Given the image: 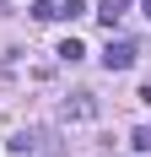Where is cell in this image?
<instances>
[{"mask_svg":"<svg viewBox=\"0 0 151 157\" xmlns=\"http://www.w3.org/2000/svg\"><path fill=\"white\" fill-rule=\"evenodd\" d=\"M76 16H87V0H65V6H54V22H76Z\"/></svg>","mask_w":151,"mask_h":157,"instance_id":"5b68a950","label":"cell"},{"mask_svg":"<svg viewBox=\"0 0 151 157\" xmlns=\"http://www.w3.org/2000/svg\"><path fill=\"white\" fill-rule=\"evenodd\" d=\"M6 146H11V157H38V136H32V130H16Z\"/></svg>","mask_w":151,"mask_h":157,"instance_id":"277c9868","label":"cell"},{"mask_svg":"<svg viewBox=\"0 0 151 157\" xmlns=\"http://www.w3.org/2000/svg\"><path fill=\"white\" fill-rule=\"evenodd\" d=\"M54 54H60V60H65V65H76V60H81V54H87V49L76 44V38H65V44H60V49H54Z\"/></svg>","mask_w":151,"mask_h":157,"instance_id":"8992f818","label":"cell"},{"mask_svg":"<svg viewBox=\"0 0 151 157\" xmlns=\"http://www.w3.org/2000/svg\"><path fill=\"white\" fill-rule=\"evenodd\" d=\"M140 98H146V103H151V81H146V87H140Z\"/></svg>","mask_w":151,"mask_h":157,"instance_id":"9c48e42d","label":"cell"},{"mask_svg":"<svg viewBox=\"0 0 151 157\" xmlns=\"http://www.w3.org/2000/svg\"><path fill=\"white\" fill-rule=\"evenodd\" d=\"M124 11H130V0H97V22H103V27H119Z\"/></svg>","mask_w":151,"mask_h":157,"instance_id":"3957f363","label":"cell"},{"mask_svg":"<svg viewBox=\"0 0 151 157\" xmlns=\"http://www.w3.org/2000/svg\"><path fill=\"white\" fill-rule=\"evenodd\" d=\"M140 11H146V16H151V0H140Z\"/></svg>","mask_w":151,"mask_h":157,"instance_id":"30bf717a","label":"cell"},{"mask_svg":"<svg viewBox=\"0 0 151 157\" xmlns=\"http://www.w3.org/2000/svg\"><path fill=\"white\" fill-rule=\"evenodd\" d=\"M60 114L76 119V125H87V119H97V98H92V92H70V98L60 103Z\"/></svg>","mask_w":151,"mask_h":157,"instance_id":"7a4b0ae2","label":"cell"},{"mask_svg":"<svg viewBox=\"0 0 151 157\" xmlns=\"http://www.w3.org/2000/svg\"><path fill=\"white\" fill-rule=\"evenodd\" d=\"M135 54H140V49L130 44V38H108V49H103V71H130V65H135Z\"/></svg>","mask_w":151,"mask_h":157,"instance_id":"6da1fadb","label":"cell"},{"mask_svg":"<svg viewBox=\"0 0 151 157\" xmlns=\"http://www.w3.org/2000/svg\"><path fill=\"white\" fill-rule=\"evenodd\" d=\"M130 146H135V152H151V130H146V125H140V130H135V136H130Z\"/></svg>","mask_w":151,"mask_h":157,"instance_id":"ba28073f","label":"cell"},{"mask_svg":"<svg viewBox=\"0 0 151 157\" xmlns=\"http://www.w3.org/2000/svg\"><path fill=\"white\" fill-rule=\"evenodd\" d=\"M32 22H54V0H32Z\"/></svg>","mask_w":151,"mask_h":157,"instance_id":"52a82bcc","label":"cell"}]
</instances>
